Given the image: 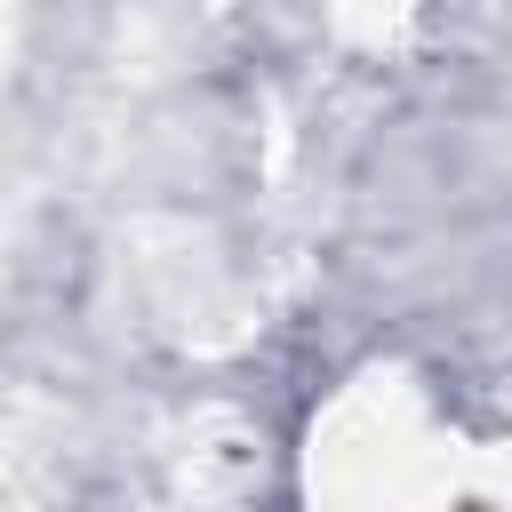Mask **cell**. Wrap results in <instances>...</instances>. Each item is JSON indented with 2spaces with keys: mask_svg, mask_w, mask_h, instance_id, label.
<instances>
[{
  "mask_svg": "<svg viewBox=\"0 0 512 512\" xmlns=\"http://www.w3.org/2000/svg\"><path fill=\"white\" fill-rule=\"evenodd\" d=\"M480 456L488 448L456 432L432 384L408 368H360L320 400L304 432V488L336 504H432L456 496Z\"/></svg>",
  "mask_w": 512,
  "mask_h": 512,
  "instance_id": "cell-1",
  "label": "cell"
},
{
  "mask_svg": "<svg viewBox=\"0 0 512 512\" xmlns=\"http://www.w3.org/2000/svg\"><path fill=\"white\" fill-rule=\"evenodd\" d=\"M328 16H336V32L344 40H392L400 24H408V0H328Z\"/></svg>",
  "mask_w": 512,
  "mask_h": 512,
  "instance_id": "cell-2",
  "label": "cell"
}]
</instances>
